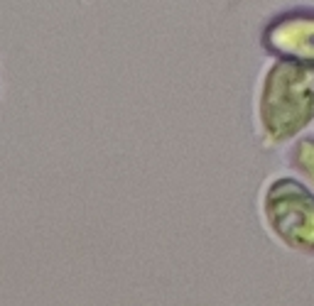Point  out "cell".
I'll list each match as a JSON object with an SVG mask.
<instances>
[{
    "label": "cell",
    "instance_id": "6da1fadb",
    "mask_svg": "<svg viewBox=\"0 0 314 306\" xmlns=\"http://www.w3.org/2000/svg\"><path fill=\"white\" fill-rule=\"evenodd\" d=\"M256 120L263 145H292L314 123V69L272 59L256 93Z\"/></svg>",
    "mask_w": 314,
    "mask_h": 306
},
{
    "label": "cell",
    "instance_id": "7a4b0ae2",
    "mask_svg": "<svg viewBox=\"0 0 314 306\" xmlns=\"http://www.w3.org/2000/svg\"><path fill=\"white\" fill-rule=\"evenodd\" d=\"M260 213L275 242L302 257H314V191L300 176H272L263 189Z\"/></svg>",
    "mask_w": 314,
    "mask_h": 306
},
{
    "label": "cell",
    "instance_id": "3957f363",
    "mask_svg": "<svg viewBox=\"0 0 314 306\" xmlns=\"http://www.w3.org/2000/svg\"><path fill=\"white\" fill-rule=\"evenodd\" d=\"M260 49L272 59L314 69V5L297 3L268 15L260 27Z\"/></svg>",
    "mask_w": 314,
    "mask_h": 306
},
{
    "label": "cell",
    "instance_id": "277c9868",
    "mask_svg": "<svg viewBox=\"0 0 314 306\" xmlns=\"http://www.w3.org/2000/svg\"><path fill=\"white\" fill-rule=\"evenodd\" d=\"M287 164H290L292 172L314 191V132H304L290 145Z\"/></svg>",
    "mask_w": 314,
    "mask_h": 306
}]
</instances>
